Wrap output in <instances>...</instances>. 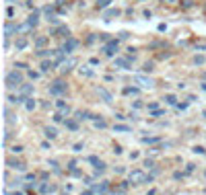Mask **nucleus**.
Wrapping results in <instances>:
<instances>
[{
	"mask_svg": "<svg viewBox=\"0 0 206 195\" xmlns=\"http://www.w3.org/2000/svg\"><path fill=\"white\" fill-rule=\"evenodd\" d=\"M204 175H206V173H204Z\"/></svg>",
	"mask_w": 206,
	"mask_h": 195,
	"instance_id": "obj_36",
	"label": "nucleus"
},
{
	"mask_svg": "<svg viewBox=\"0 0 206 195\" xmlns=\"http://www.w3.org/2000/svg\"><path fill=\"white\" fill-rule=\"evenodd\" d=\"M6 164L10 168H17V170H23V168H25V164H23V162H19V160H6Z\"/></svg>",
	"mask_w": 206,
	"mask_h": 195,
	"instance_id": "obj_14",
	"label": "nucleus"
},
{
	"mask_svg": "<svg viewBox=\"0 0 206 195\" xmlns=\"http://www.w3.org/2000/svg\"><path fill=\"white\" fill-rule=\"evenodd\" d=\"M117 14H120L117 8H109V10H105V13H103V19L109 21V19H113V17H117Z\"/></svg>",
	"mask_w": 206,
	"mask_h": 195,
	"instance_id": "obj_10",
	"label": "nucleus"
},
{
	"mask_svg": "<svg viewBox=\"0 0 206 195\" xmlns=\"http://www.w3.org/2000/svg\"><path fill=\"white\" fill-rule=\"evenodd\" d=\"M66 82L64 80H56V82H52V86H50V93L52 94H64L66 93Z\"/></svg>",
	"mask_w": 206,
	"mask_h": 195,
	"instance_id": "obj_3",
	"label": "nucleus"
},
{
	"mask_svg": "<svg viewBox=\"0 0 206 195\" xmlns=\"http://www.w3.org/2000/svg\"><path fill=\"white\" fill-rule=\"evenodd\" d=\"M76 45H78V43H76V39H66L64 41V47H62V49H64V54H70V52H72V49H76Z\"/></svg>",
	"mask_w": 206,
	"mask_h": 195,
	"instance_id": "obj_5",
	"label": "nucleus"
},
{
	"mask_svg": "<svg viewBox=\"0 0 206 195\" xmlns=\"http://www.w3.org/2000/svg\"><path fill=\"white\" fill-rule=\"evenodd\" d=\"M56 64H58V62H43V64H41V70H43V72H50Z\"/></svg>",
	"mask_w": 206,
	"mask_h": 195,
	"instance_id": "obj_18",
	"label": "nucleus"
},
{
	"mask_svg": "<svg viewBox=\"0 0 206 195\" xmlns=\"http://www.w3.org/2000/svg\"><path fill=\"white\" fill-rule=\"evenodd\" d=\"M25 47H27V41H25V39L17 41V49H25Z\"/></svg>",
	"mask_w": 206,
	"mask_h": 195,
	"instance_id": "obj_25",
	"label": "nucleus"
},
{
	"mask_svg": "<svg viewBox=\"0 0 206 195\" xmlns=\"http://www.w3.org/2000/svg\"><path fill=\"white\" fill-rule=\"evenodd\" d=\"M43 132H46V136H48V138H56V136H58V132H56L54 128H46Z\"/></svg>",
	"mask_w": 206,
	"mask_h": 195,
	"instance_id": "obj_20",
	"label": "nucleus"
},
{
	"mask_svg": "<svg viewBox=\"0 0 206 195\" xmlns=\"http://www.w3.org/2000/svg\"><path fill=\"white\" fill-rule=\"evenodd\" d=\"M107 183H99V185H95V187H93V191H95V193H101V195H105L107 193Z\"/></svg>",
	"mask_w": 206,
	"mask_h": 195,
	"instance_id": "obj_11",
	"label": "nucleus"
},
{
	"mask_svg": "<svg viewBox=\"0 0 206 195\" xmlns=\"http://www.w3.org/2000/svg\"><path fill=\"white\" fill-rule=\"evenodd\" d=\"M194 62H196V64H204V58H202V55H196Z\"/></svg>",
	"mask_w": 206,
	"mask_h": 195,
	"instance_id": "obj_29",
	"label": "nucleus"
},
{
	"mask_svg": "<svg viewBox=\"0 0 206 195\" xmlns=\"http://www.w3.org/2000/svg\"><path fill=\"white\" fill-rule=\"evenodd\" d=\"M72 66H76V60L74 58H70V60H64L62 62V72H70Z\"/></svg>",
	"mask_w": 206,
	"mask_h": 195,
	"instance_id": "obj_7",
	"label": "nucleus"
},
{
	"mask_svg": "<svg viewBox=\"0 0 206 195\" xmlns=\"http://www.w3.org/2000/svg\"><path fill=\"white\" fill-rule=\"evenodd\" d=\"M116 66L117 68H124V70H128V68H130V62L124 60V58H117V60H116Z\"/></svg>",
	"mask_w": 206,
	"mask_h": 195,
	"instance_id": "obj_16",
	"label": "nucleus"
},
{
	"mask_svg": "<svg viewBox=\"0 0 206 195\" xmlns=\"http://www.w3.org/2000/svg\"><path fill=\"white\" fill-rule=\"evenodd\" d=\"M93 123H95V128H105V121L103 119H93Z\"/></svg>",
	"mask_w": 206,
	"mask_h": 195,
	"instance_id": "obj_26",
	"label": "nucleus"
},
{
	"mask_svg": "<svg viewBox=\"0 0 206 195\" xmlns=\"http://www.w3.org/2000/svg\"><path fill=\"white\" fill-rule=\"evenodd\" d=\"M146 195H157V191H155V189H151V191H149Z\"/></svg>",
	"mask_w": 206,
	"mask_h": 195,
	"instance_id": "obj_34",
	"label": "nucleus"
},
{
	"mask_svg": "<svg viewBox=\"0 0 206 195\" xmlns=\"http://www.w3.org/2000/svg\"><path fill=\"white\" fill-rule=\"evenodd\" d=\"M46 41H48V37H37V39H35V45L41 47V45H46Z\"/></svg>",
	"mask_w": 206,
	"mask_h": 195,
	"instance_id": "obj_23",
	"label": "nucleus"
},
{
	"mask_svg": "<svg viewBox=\"0 0 206 195\" xmlns=\"http://www.w3.org/2000/svg\"><path fill=\"white\" fill-rule=\"evenodd\" d=\"M58 109H60L62 113H68V105H66L64 101H58Z\"/></svg>",
	"mask_w": 206,
	"mask_h": 195,
	"instance_id": "obj_21",
	"label": "nucleus"
},
{
	"mask_svg": "<svg viewBox=\"0 0 206 195\" xmlns=\"http://www.w3.org/2000/svg\"><path fill=\"white\" fill-rule=\"evenodd\" d=\"M54 33H60L62 37H68V35H70V31H68V27H58V29L54 31Z\"/></svg>",
	"mask_w": 206,
	"mask_h": 195,
	"instance_id": "obj_19",
	"label": "nucleus"
},
{
	"mask_svg": "<svg viewBox=\"0 0 206 195\" xmlns=\"http://www.w3.org/2000/svg\"><path fill=\"white\" fill-rule=\"evenodd\" d=\"M19 31H21V27H17V25H13V23H8V25H6V29H4L6 37H10L13 33H19Z\"/></svg>",
	"mask_w": 206,
	"mask_h": 195,
	"instance_id": "obj_9",
	"label": "nucleus"
},
{
	"mask_svg": "<svg viewBox=\"0 0 206 195\" xmlns=\"http://www.w3.org/2000/svg\"><path fill=\"white\" fill-rule=\"evenodd\" d=\"M31 93H33V86H31V84H21V94H23V97H29Z\"/></svg>",
	"mask_w": 206,
	"mask_h": 195,
	"instance_id": "obj_15",
	"label": "nucleus"
},
{
	"mask_svg": "<svg viewBox=\"0 0 206 195\" xmlns=\"http://www.w3.org/2000/svg\"><path fill=\"white\" fill-rule=\"evenodd\" d=\"M21 84H23V74L21 72L13 70V72L6 74V86L8 88H21Z\"/></svg>",
	"mask_w": 206,
	"mask_h": 195,
	"instance_id": "obj_1",
	"label": "nucleus"
},
{
	"mask_svg": "<svg viewBox=\"0 0 206 195\" xmlns=\"http://www.w3.org/2000/svg\"><path fill=\"white\" fill-rule=\"evenodd\" d=\"M151 181V177H146L142 170H132L130 173V183L132 185H142V183Z\"/></svg>",
	"mask_w": 206,
	"mask_h": 195,
	"instance_id": "obj_2",
	"label": "nucleus"
},
{
	"mask_svg": "<svg viewBox=\"0 0 206 195\" xmlns=\"http://www.w3.org/2000/svg\"><path fill=\"white\" fill-rule=\"evenodd\" d=\"M81 74H85V76H91V70H87V68H81Z\"/></svg>",
	"mask_w": 206,
	"mask_h": 195,
	"instance_id": "obj_31",
	"label": "nucleus"
},
{
	"mask_svg": "<svg viewBox=\"0 0 206 195\" xmlns=\"http://www.w3.org/2000/svg\"><path fill=\"white\" fill-rule=\"evenodd\" d=\"M116 132H130L128 125H116Z\"/></svg>",
	"mask_w": 206,
	"mask_h": 195,
	"instance_id": "obj_28",
	"label": "nucleus"
},
{
	"mask_svg": "<svg viewBox=\"0 0 206 195\" xmlns=\"http://www.w3.org/2000/svg\"><path fill=\"white\" fill-rule=\"evenodd\" d=\"M103 52H105L107 55H113V54L117 52V41L113 39V41H109V43H105V47H103Z\"/></svg>",
	"mask_w": 206,
	"mask_h": 195,
	"instance_id": "obj_4",
	"label": "nucleus"
},
{
	"mask_svg": "<svg viewBox=\"0 0 206 195\" xmlns=\"http://www.w3.org/2000/svg\"><path fill=\"white\" fill-rule=\"evenodd\" d=\"M153 70V64H144V72H151Z\"/></svg>",
	"mask_w": 206,
	"mask_h": 195,
	"instance_id": "obj_32",
	"label": "nucleus"
},
{
	"mask_svg": "<svg viewBox=\"0 0 206 195\" xmlns=\"http://www.w3.org/2000/svg\"><path fill=\"white\" fill-rule=\"evenodd\" d=\"M134 80H136L140 86H149V88L153 86V80H151V78H146V76H136Z\"/></svg>",
	"mask_w": 206,
	"mask_h": 195,
	"instance_id": "obj_8",
	"label": "nucleus"
},
{
	"mask_svg": "<svg viewBox=\"0 0 206 195\" xmlns=\"http://www.w3.org/2000/svg\"><path fill=\"white\" fill-rule=\"evenodd\" d=\"M89 162H93V164H95L97 173H103V170H105V162H103V160H99L97 156H91V158H89Z\"/></svg>",
	"mask_w": 206,
	"mask_h": 195,
	"instance_id": "obj_6",
	"label": "nucleus"
},
{
	"mask_svg": "<svg viewBox=\"0 0 206 195\" xmlns=\"http://www.w3.org/2000/svg\"><path fill=\"white\" fill-rule=\"evenodd\" d=\"M169 2H171V0H169Z\"/></svg>",
	"mask_w": 206,
	"mask_h": 195,
	"instance_id": "obj_35",
	"label": "nucleus"
},
{
	"mask_svg": "<svg viewBox=\"0 0 206 195\" xmlns=\"http://www.w3.org/2000/svg\"><path fill=\"white\" fill-rule=\"evenodd\" d=\"M35 107V101H33V99H29V103H27V109H29V111H31V109H33Z\"/></svg>",
	"mask_w": 206,
	"mask_h": 195,
	"instance_id": "obj_30",
	"label": "nucleus"
},
{
	"mask_svg": "<svg viewBox=\"0 0 206 195\" xmlns=\"http://www.w3.org/2000/svg\"><path fill=\"white\" fill-rule=\"evenodd\" d=\"M165 101L169 103V105H175V103H177V99H175L173 94H167V97H165Z\"/></svg>",
	"mask_w": 206,
	"mask_h": 195,
	"instance_id": "obj_24",
	"label": "nucleus"
},
{
	"mask_svg": "<svg viewBox=\"0 0 206 195\" xmlns=\"http://www.w3.org/2000/svg\"><path fill=\"white\" fill-rule=\"evenodd\" d=\"M111 4V0H97V6L99 8H105V6H109Z\"/></svg>",
	"mask_w": 206,
	"mask_h": 195,
	"instance_id": "obj_22",
	"label": "nucleus"
},
{
	"mask_svg": "<svg viewBox=\"0 0 206 195\" xmlns=\"http://www.w3.org/2000/svg\"><path fill=\"white\" fill-rule=\"evenodd\" d=\"M81 195H95V191H85V193H81Z\"/></svg>",
	"mask_w": 206,
	"mask_h": 195,
	"instance_id": "obj_33",
	"label": "nucleus"
},
{
	"mask_svg": "<svg viewBox=\"0 0 206 195\" xmlns=\"http://www.w3.org/2000/svg\"><path fill=\"white\" fill-rule=\"evenodd\" d=\"M97 93H99V97H101L105 103H111V94L105 90V88H97Z\"/></svg>",
	"mask_w": 206,
	"mask_h": 195,
	"instance_id": "obj_12",
	"label": "nucleus"
},
{
	"mask_svg": "<svg viewBox=\"0 0 206 195\" xmlns=\"http://www.w3.org/2000/svg\"><path fill=\"white\" fill-rule=\"evenodd\" d=\"M66 128H68V129H76V128H78V125H76V121H66Z\"/></svg>",
	"mask_w": 206,
	"mask_h": 195,
	"instance_id": "obj_27",
	"label": "nucleus"
},
{
	"mask_svg": "<svg viewBox=\"0 0 206 195\" xmlns=\"http://www.w3.org/2000/svg\"><path fill=\"white\" fill-rule=\"evenodd\" d=\"M39 191H41V193H52V191H54V185H48V183H41V185H39Z\"/></svg>",
	"mask_w": 206,
	"mask_h": 195,
	"instance_id": "obj_17",
	"label": "nucleus"
},
{
	"mask_svg": "<svg viewBox=\"0 0 206 195\" xmlns=\"http://www.w3.org/2000/svg\"><path fill=\"white\" fill-rule=\"evenodd\" d=\"M27 23H29V25H31V27H35V25H37V23H39V14H37V13H35V10H33V13L29 14Z\"/></svg>",
	"mask_w": 206,
	"mask_h": 195,
	"instance_id": "obj_13",
	"label": "nucleus"
}]
</instances>
